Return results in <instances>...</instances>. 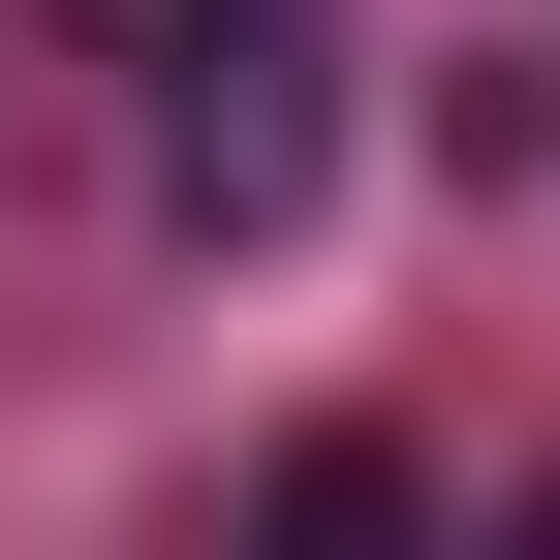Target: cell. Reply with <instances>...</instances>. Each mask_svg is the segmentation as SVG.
Here are the masks:
<instances>
[{"label": "cell", "instance_id": "cell-1", "mask_svg": "<svg viewBox=\"0 0 560 560\" xmlns=\"http://www.w3.org/2000/svg\"><path fill=\"white\" fill-rule=\"evenodd\" d=\"M156 219L187 249H280V219H312V0L219 32V62H156Z\"/></svg>", "mask_w": 560, "mask_h": 560}, {"label": "cell", "instance_id": "cell-2", "mask_svg": "<svg viewBox=\"0 0 560 560\" xmlns=\"http://www.w3.org/2000/svg\"><path fill=\"white\" fill-rule=\"evenodd\" d=\"M94 62H219V32H280V0H62Z\"/></svg>", "mask_w": 560, "mask_h": 560}]
</instances>
